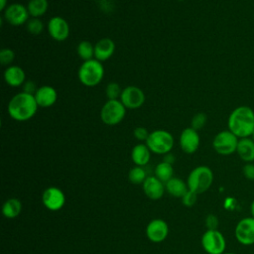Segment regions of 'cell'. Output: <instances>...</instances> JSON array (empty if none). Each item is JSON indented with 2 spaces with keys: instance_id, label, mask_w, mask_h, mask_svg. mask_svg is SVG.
<instances>
[{
  "instance_id": "obj_35",
  "label": "cell",
  "mask_w": 254,
  "mask_h": 254,
  "mask_svg": "<svg viewBox=\"0 0 254 254\" xmlns=\"http://www.w3.org/2000/svg\"><path fill=\"white\" fill-rule=\"evenodd\" d=\"M219 224L218 218L214 214H208L205 218V226L208 230H215L217 229Z\"/></svg>"
},
{
  "instance_id": "obj_15",
  "label": "cell",
  "mask_w": 254,
  "mask_h": 254,
  "mask_svg": "<svg viewBox=\"0 0 254 254\" xmlns=\"http://www.w3.org/2000/svg\"><path fill=\"white\" fill-rule=\"evenodd\" d=\"M169 234L168 223L160 218L151 220L146 227V235L148 239L154 243L164 241Z\"/></svg>"
},
{
  "instance_id": "obj_3",
  "label": "cell",
  "mask_w": 254,
  "mask_h": 254,
  "mask_svg": "<svg viewBox=\"0 0 254 254\" xmlns=\"http://www.w3.org/2000/svg\"><path fill=\"white\" fill-rule=\"evenodd\" d=\"M77 76L80 83L86 87H94L98 85L104 76L102 63L95 59L82 62L78 67Z\"/></svg>"
},
{
  "instance_id": "obj_16",
  "label": "cell",
  "mask_w": 254,
  "mask_h": 254,
  "mask_svg": "<svg viewBox=\"0 0 254 254\" xmlns=\"http://www.w3.org/2000/svg\"><path fill=\"white\" fill-rule=\"evenodd\" d=\"M34 96L39 107L48 108L57 102L58 92L56 88L51 85H42L38 87Z\"/></svg>"
},
{
  "instance_id": "obj_26",
  "label": "cell",
  "mask_w": 254,
  "mask_h": 254,
  "mask_svg": "<svg viewBox=\"0 0 254 254\" xmlns=\"http://www.w3.org/2000/svg\"><path fill=\"white\" fill-rule=\"evenodd\" d=\"M77 56L83 61H89L94 59V45L86 40H83L78 43L76 47Z\"/></svg>"
},
{
  "instance_id": "obj_25",
  "label": "cell",
  "mask_w": 254,
  "mask_h": 254,
  "mask_svg": "<svg viewBox=\"0 0 254 254\" xmlns=\"http://www.w3.org/2000/svg\"><path fill=\"white\" fill-rule=\"evenodd\" d=\"M155 176L163 183H167L170 181L173 176H174V168L173 165L166 163V162H161L159 163L156 168H155Z\"/></svg>"
},
{
  "instance_id": "obj_9",
  "label": "cell",
  "mask_w": 254,
  "mask_h": 254,
  "mask_svg": "<svg viewBox=\"0 0 254 254\" xmlns=\"http://www.w3.org/2000/svg\"><path fill=\"white\" fill-rule=\"evenodd\" d=\"M234 236L237 242L243 246L254 244V218L246 216L241 218L235 225Z\"/></svg>"
},
{
  "instance_id": "obj_17",
  "label": "cell",
  "mask_w": 254,
  "mask_h": 254,
  "mask_svg": "<svg viewBox=\"0 0 254 254\" xmlns=\"http://www.w3.org/2000/svg\"><path fill=\"white\" fill-rule=\"evenodd\" d=\"M143 191L144 193L153 200L160 199L166 190V187L163 182H161L156 176H149L144 181Z\"/></svg>"
},
{
  "instance_id": "obj_4",
  "label": "cell",
  "mask_w": 254,
  "mask_h": 254,
  "mask_svg": "<svg viewBox=\"0 0 254 254\" xmlns=\"http://www.w3.org/2000/svg\"><path fill=\"white\" fill-rule=\"evenodd\" d=\"M213 173L207 166H197L190 171L188 176L187 184L189 190L197 194L206 191L213 183Z\"/></svg>"
},
{
  "instance_id": "obj_36",
  "label": "cell",
  "mask_w": 254,
  "mask_h": 254,
  "mask_svg": "<svg viewBox=\"0 0 254 254\" xmlns=\"http://www.w3.org/2000/svg\"><path fill=\"white\" fill-rule=\"evenodd\" d=\"M22 91L26 92V93H29V94H35V92L37 91L38 87L36 85V83L32 80H26L25 83L22 85Z\"/></svg>"
},
{
  "instance_id": "obj_19",
  "label": "cell",
  "mask_w": 254,
  "mask_h": 254,
  "mask_svg": "<svg viewBox=\"0 0 254 254\" xmlns=\"http://www.w3.org/2000/svg\"><path fill=\"white\" fill-rule=\"evenodd\" d=\"M3 77L5 82L11 87L22 86L26 81V73L19 65H9L5 68Z\"/></svg>"
},
{
  "instance_id": "obj_11",
  "label": "cell",
  "mask_w": 254,
  "mask_h": 254,
  "mask_svg": "<svg viewBox=\"0 0 254 254\" xmlns=\"http://www.w3.org/2000/svg\"><path fill=\"white\" fill-rule=\"evenodd\" d=\"M4 20L12 26H21L30 19L27 6L21 3H12L3 12Z\"/></svg>"
},
{
  "instance_id": "obj_39",
  "label": "cell",
  "mask_w": 254,
  "mask_h": 254,
  "mask_svg": "<svg viewBox=\"0 0 254 254\" xmlns=\"http://www.w3.org/2000/svg\"><path fill=\"white\" fill-rule=\"evenodd\" d=\"M249 210H250V216H252L254 218V199L251 201L250 203V207H249Z\"/></svg>"
},
{
  "instance_id": "obj_7",
  "label": "cell",
  "mask_w": 254,
  "mask_h": 254,
  "mask_svg": "<svg viewBox=\"0 0 254 254\" xmlns=\"http://www.w3.org/2000/svg\"><path fill=\"white\" fill-rule=\"evenodd\" d=\"M238 141L239 138L228 129L222 130L214 136L212 140V147L218 155L229 156L236 153Z\"/></svg>"
},
{
  "instance_id": "obj_31",
  "label": "cell",
  "mask_w": 254,
  "mask_h": 254,
  "mask_svg": "<svg viewBox=\"0 0 254 254\" xmlns=\"http://www.w3.org/2000/svg\"><path fill=\"white\" fill-rule=\"evenodd\" d=\"M15 52L12 49L4 48L0 51V63L2 65L9 66L15 60Z\"/></svg>"
},
{
  "instance_id": "obj_14",
  "label": "cell",
  "mask_w": 254,
  "mask_h": 254,
  "mask_svg": "<svg viewBox=\"0 0 254 254\" xmlns=\"http://www.w3.org/2000/svg\"><path fill=\"white\" fill-rule=\"evenodd\" d=\"M181 149L187 154H193L199 147L200 137L196 130L191 127L185 128L179 137Z\"/></svg>"
},
{
  "instance_id": "obj_41",
  "label": "cell",
  "mask_w": 254,
  "mask_h": 254,
  "mask_svg": "<svg viewBox=\"0 0 254 254\" xmlns=\"http://www.w3.org/2000/svg\"><path fill=\"white\" fill-rule=\"evenodd\" d=\"M251 138H252V139H253V141H254V133H253V135L251 136Z\"/></svg>"
},
{
  "instance_id": "obj_27",
  "label": "cell",
  "mask_w": 254,
  "mask_h": 254,
  "mask_svg": "<svg viewBox=\"0 0 254 254\" xmlns=\"http://www.w3.org/2000/svg\"><path fill=\"white\" fill-rule=\"evenodd\" d=\"M147 176H146V171L144 170L143 167H139V166H135L133 167L128 174V179L132 184L135 185H139V184H143L144 181L146 180Z\"/></svg>"
},
{
  "instance_id": "obj_2",
  "label": "cell",
  "mask_w": 254,
  "mask_h": 254,
  "mask_svg": "<svg viewBox=\"0 0 254 254\" xmlns=\"http://www.w3.org/2000/svg\"><path fill=\"white\" fill-rule=\"evenodd\" d=\"M39 106L33 94L24 91L16 93L8 102L7 111L9 116L16 121H28L35 116Z\"/></svg>"
},
{
  "instance_id": "obj_37",
  "label": "cell",
  "mask_w": 254,
  "mask_h": 254,
  "mask_svg": "<svg viewBox=\"0 0 254 254\" xmlns=\"http://www.w3.org/2000/svg\"><path fill=\"white\" fill-rule=\"evenodd\" d=\"M163 161H164V162H166V163H169V164L173 165V164L175 163V161H176V158H175V156H174L173 154H171V153H167V154H165V155H164Z\"/></svg>"
},
{
  "instance_id": "obj_40",
  "label": "cell",
  "mask_w": 254,
  "mask_h": 254,
  "mask_svg": "<svg viewBox=\"0 0 254 254\" xmlns=\"http://www.w3.org/2000/svg\"><path fill=\"white\" fill-rule=\"evenodd\" d=\"M223 254H236V253H232V252H224Z\"/></svg>"
},
{
  "instance_id": "obj_23",
  "label": "cell",
  "mask_w": 254,
  "mask_h": 254,
  "mask_svg": "<svg viewBox=\"0 0 254 254\" xmlns=\"http://www.w3.org/2000/svg\"><path fill=\"white\" fill-rule=\"evenodd\" d=\"M49 8L48 0H29L27 9L30 17L40 18L46 14Z\"/></svg>"
},
{
  "instance_id": "obj_29",
  "label": "cell",
  "mask_w": 254,
  "mask_h": 254,
  "mask_svg": "<svg viewBox=\"0 0 254 254\" xmlns=\"http://www.w3.org/2000/svg\"><path fill=\"white\" fill-rule=\"evenodd\" d=\"M121 93H122V88L115 81L109 82L105 87V94L107 99H119Z\"/></svg>"
},
{
  "instance_id": "obj_38",
  "label": "cell",
  "mask_w": 254,
  "mask_h": 254,
  "mask_svg": "<svg viewBox=\"0 0 254 254\" xmlns=\"http://www.w3.org/2000/svg\"><path fill=\"white\" fill-rule=\"evenodd\" d=\"M7 6H8V0H0V10L2 12H4Z\"/></svg>"
},
{
  "instance_id": "obj_12",
  "label": "cell",
  "mask_w": 254,
  "mask_h": 254,
  "mask_svg": "<svg viewBox=\"0 0 254 254\" xmlns=\"http://www.w3.org/2000/svg\"><path fill=\"white\" fill-rule=\"evenodd\" d=\"M48 32L53 40L63 42L68 38L70 29L67 21L64 17L54 16L48 22Z\"/></svg>"
},
{
  "instance_id": "obj_33",
  "label": "cell",
  "mask_w": 254,
  "mask_h": 254,
  "mask_svg": "<svg viewBox=\"0 0 254 254\" xmlns=\"http://www.w3.org/2000/svg\"><path fill=\"white\" fill-rule=\"evenodd\" d=\"M149 134H150V132H149L145 127H142V126L136 127V128L133 130V135H134V137H135L138 141H141V142H146V140H147L148 137H149Z\"/></svg>"
},
{
  "instance_id": "obj_34",
  "label": "cell",
  "mask_w": 254,
  "mask_h": 254,
  "mask_svg": "<svg viewBox=\"0 0 254 254\" xmlns=\"http://www.w3.org/2000/svg\"><path fill=\"white\" fill-rule=\"evenodd\" d=\"M242 175L248 181L254 182V162L253 163H245L242 167Z\"/></svg>"
},
{
  "instance_id": "obj_5",
  "label": "cell",
  "mask_w": 254,
  "mask_h": 254,
  "mask_svg": "<svg viewBox=\"0 0 254 254\" xmlns=\"http://www.w3.org/2000/svg\"><path fill=\"white\" fill-rule=\"evenodd\" d=\"M145 144L154 154L165 155L170 153L174 147L175 140L173 135L164 129H157L150 132Z\"/></svg>"
},
{
  "instance_id": "obj_24",
  "label": "cell",
  "mask_w": 254,
  "mask_h": 254,
  "mask_svg": "<svg viewBox=\"0 0 254 254\" xmlns=\"http://www.w3.org/2000/svg\"><path fill=\"white\" fill-rule=\"evenodd\" d=\"M22 210L21 201L17 198L7 199L2 206V213L6 218H15L17 217Z\"/></svg>"
},
{
  "instance_id": "obj_32",
  "label": "cell",
  "mask_w": 254,
  "mask_h": 254,
  "mask_svg": "<svg viewBox=\"0 0 254 254\" xmlns=\"http://www.w3.org/2000/svg\"><path fill=\"white\" fill-rule=\"evenodd\" d=\"M196 197H197V193H195L194 191L189 190L184 196L182 197V202L185 206L187 207H191L195 202H196Z\"/></svg>"
},
{
  "instance_id": "obj_13",
  "label": "cell",
  "mask_w": 254,
  "mask_h": 254,
  "mask_svg": "<svg viewBox=\"0 0 254 254\" xmlns=\"http://www.w3.org/2000/svg\"><path fill=\"white\" fill-rule=\"evenodd\" d=\"M42 201L44 205L52 210L57 211L63 208L65 202V196L64 191L56 187H50L46 189L42 194Z\"/></svg>"
},
{
  "instance_id": "obj_20",
  "label": "cell",
  "mask_w": 254,
  "mask_h": 254,
  "mask_svg": "<svg viewBox=\"0 0 254 254\" xmlns=\"http://www.w3.org/2000/svg\"><path fill=\"white\" fill-rule=\"evenodd\" d=\"M236 154L244 163L254 162V141L251 137L239 139Z\"/></svg>"
},
{
  "instance_id": "obj_10",
  "label": "cell",
  "mask_w": 254,
  "mask_h": 254,
  "mask_svg": "<svg viewBox=\"0 0 254 254\" xmlns=\"http://www.w3.org/2000/svg\"><path fill=\"white\" fill-rule=\"evenodd\" d=\"M119 99L126 109H138L145 103L146 96L140 87L128 85L122 89Z\"/></svg>"
},
{
  "instance_id": "obj_8",
  "label": "cell",
  "mask_w": 254,
  "mask_h": 254,
  "mask_svg": "<svg viewBox=\"0 0 254 254\" xmlns=\"http://www.w3.org/2000/svg\"><path fill=\"white\" fill-rule=\"evenodd\" d=\"M201 246L207 254H223L226 249L224 235L217 229L206 230L201 236Z\"/></svg>"
},
{
  "instance_id": "obj_21",
  "label": "cell",
  "mask_w": 254,
  "mask_h": 254,
  "mask_svg": "<svg viewBox=\"0 0 254 254\" xmlns=\"http://www.w3.org/2000/svg\"><path fill=\"white\" fill-rule=\"evenodd\" d=\"M151 151L146 144L140 143L133 147L131 151L132 162L139 167L146 166L151 159Z\"/></svg>"
},
{
  "instance_id": "obj_28",
  "label": "cell",
  "mask_w": 254,
  "mask_h": 254,
  "mask_svg": "<svg viewBox=\"0 0 254 254\" xmlns=\"http://www.w3.org/2000/svg\"><path fill=\"white\" fill-rule=\"evenodd\" d=\"M26 29L27 31L34 36L40 35L44 30V24L40 20V18H33L30 17V19L26 23Z\"/></svg>"
},
{
  "instance_id": "obj_22",
  "label": "cell",
  "mask_w": 254,
  "mask_h": 254,
  "mask_svg": "<svg viewBox=\"0 0 254 254\" xmlns=\"http://www.w3.org/2000/svg\"><path fill=\"white\" fill-rule=\"evenodd\" d=\"M166 190L175 197H180L182 198L184 194L189 190L188 184L185 183L182 179L180 178H175L173 177L170 181H168L165 184Z\"/></svg>"
},
{
  "instance_id": "obj_42",
  "label": "cell",
  "mask_w": 254,
  "mask_h": 254,
  "mask_svg": "<svg viewBox=\"0 0 254 254\" xmlns=\"http://www.w3.org/2000/svg\"><path fill=\"white\" fill-rule=\"evenodd\" d=\"M178 1H185V0H178Z\"/></svg>"
},
{
  "instance_id": "obj_6",
  "label": "cell",
  "mask_w": 254,
  "mask_h": 254,
  "mask_svg": "<svg viewBox=\"0 0 254 254\" xmlns=\"http://www.w3.org/2000/svg\"><path fill=\"white\" fill-rule=\"evenodd\" d=\"M126 107L120 99H108L100 109V119L108 126H115L122 122L126 115Z\"/></svg>"
},
{
  "instance_id": "obj_18",
  "label": "cell",
  "mask_w": 254,
  "mask_h": 254,
  "mask_svg": "<svg viewBox=\"0 0 254 254\" xmlns=\"http://www.w3.org/2000/svg\"><path fill=\"white\" fill-rule=\"evenodd\" d=\"M115 52V43L110 38H102L94 45V59L103 63L109 60Z\"/></svg>"
},
{
  "instance_id": "obj_30",
  "label": "cell",
  "mask_w": 254,
  "mask_h": 254,
  "mask_svg": "<svg viewBox=\"0 0 254 254\" xmlns=\"http://www.w3.org/2000/svg\"><path fill=\"white\" fill-rule=\"evenodd\" d=\"M207 121V116L205 113L203 112H197L195 113L190 121V127L193 128L194 130L198 131L200 130L202 127H204V125L206 124Z\"/></svg>"
},
{
  "instance_id": "obj_1",
  "label": "cell",
  "mask_w": 254,
  "mask_h": 254,
  "mask_svg": "<svg viewBox=\"0 0 254 254\" xmlns=\"http://www.w3.org/2000/svg\"><path fill=\"white\" fill-rule=\"evenodd\" d=\"M227 127L239 139L251 137L254 133V110L247 105L235 107L228 116Z\"/></svg>"
}]
</instances>
